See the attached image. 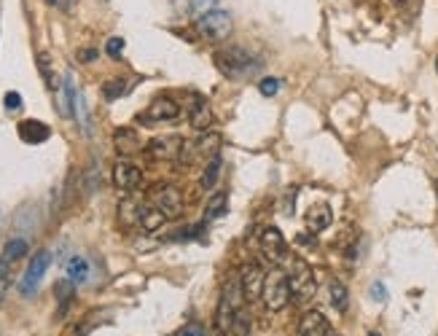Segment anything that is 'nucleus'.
Returning <instances> with one entry per match:
<instances>
[{"label": "nucleus", "instance_id": "nucleus-1", "mask_svg": "<svg viewBox=\"0 0 438 336\" xmlns=\"http://www.w3.org/2000/svg\"><path fill=\"white\" fill-rule=\"evenodd\" d=\"M213 59L218 70L229 79H245V76H253L255 70H261V59L245 46H226L221 52H215Z\"/></svg>", "mask_w": 438, "mask_h": 336}, {"label": "nucleus", "instance_id": "nucleus-2", "mask_svg": "<svg viewBox=\"0 0 438 336\" xmlns=\"http://www.w3.org/2000/svg\"><path fill=\"white\" fill-rule=\"evenodd\" d=\"M291 277L282 269H272L264 282V304L269 312H279L291 304Z\"/></svg>", "mask_w": 438, "mask_h": 336}, {"label": "nucleus", "instance_id": "nucleus-3", "mask_svg": "<svg viewBox=\"0 0 438 336\" xmlns=\"http://www.w3.org/2000/svg\"><path fill=\"white\" fill-rule=\"evenodd\" d=\"M288 277H291V296L296 304H306L318 291V280H315L312 269L306 267V261H301V258H293V272Z\"/></svg>", "mask_w": 438, "mask_h": 336}, {"label": "nucleus", "instance_id": "nucleus-4", "mask_svg": "<svg viewBox=\"0 0 438 336\" xmlns=\"http://www.w3.org/2000/svg\"><path fill=\"white\" fill-rule=\"evenodd\" d=\"M197 30H200L204 38H213V40L229 38V33H231V13L221 11V8L202 13L200 19H197Z\"/></svg>", "mask_w": 438, "mask_h": 336}, {"label": "nucleus", "instance_id": "nucleus-5", "mask_svg": "<svg viewBox=\"0 0 438 336\" xmlns=\"http://www.w3.org/2000/svg\"><path fill=\"white\" fill-rule=\"evenodd\" d=\"M49 264H52V253H49V250H38L35 258H30V267H27L25 277L19 280V294L25 296V299L38 291V285H40V280H43Z\"/></svg>", "mask_w": 438, "mask_h": 336}, {"label": "nucleus", "instance_id": "nucleus-6", "mask_svg": "<svg viewBox=\"0 0 438 336\" xmlns=\"http://www.w3.org/2000/svg\"><path fill=\"white\" fill-rule=\"evenodd\" d=\"M151 194H154V204H156L167 218H178V215L183 213V194H180V188L178 186L161 183V186H156Z\"/></svg>", "mask_w": 438, "mask_h": 336}, {"label": "nucleus", "instance_id": "nucleus-7", "mask_svg": "<svg viewBox=\"0 0 438 336\" xmlns=\"http://www.w3.org/2000/svg\"><path fill=\"white\" fill-rule=\"evenodd\" d=\"M239 280H242V291H245L248 301H255L258 296H264L266 274L258 264H245V267L239 269Z\"/></svg>", "mask_w": 438, "mask_h": 336}, {"label": "nucleus", "instance_id": "nucleus-8", "mask_svg": "<svg viewBox=\"0 0 438 336\" xmlns=\"http://www.w3.org/2000/svg\"><path fill=\"white\" fill-rule=\"evenodd\" d=\"M261 250H264V255L272 264H282L285 261L288 245H285V237L279 234V228L275 226L264 228V234H261Z\"/></svg>", "mask_w": 438, "mask_h": 336}, {"label": "nucleus", "instance_id": "nucleus-9", "mask_svg": "<svg viewBox=\"0 0 438 336\" xmlns=\"http://www.w3.org/2000/svg\"><path fill=\"white\" fill-rule=\"evenodd\" d=\"M113 183H116L119 191H134L143 183V173H140V167H134L132 161L119 159L113 164Z\"/></svg>", "mask_w": 438, "mask_h": 336}, {"label": "nucleus", "instance_id": "nucleus-10", "mask_svg": "<svg viewBox=\"0 0 438 336\" xmlns=\"http://www.w3.org/2000/svg\"><path fill=\"white\" fill-rule=\"evenodd\" d=\"M178 116H180V105L175 100H170V97H156L143 119L151 121V124H161V121H175Z\"/></svg>", "mask_w": 438, "mask_h": 336}, {"label": "nucleus", "instance_id": "nucleus-11", "mask_svg": "<svg viewBox=\"0 0 438 336\" xmlns=\"http://www.w3.org/2000/svg\"><path fill=\"white\" fill-rule=\"evenodd\" d=\"M180 148H183V140L180 137H156V140H151L148 143V156L151 159H178V153H180Z\"/></svg>", "mask_w": 438, "mask_h": 336}, {"label": "nucleus", "instance_id": "nucleus-12", "mask_svg": "<svg viewBox=\"0 0 438 336\" xmlns=\"http://www.w3.org/2000/svg\"><path fill=\"white\" fill-rule=\"evenodd\" d=\"M16 129H19V137H22L25 143H30V146L46 143V140L52 137V129H49L43 121H35V119H25Z\"/></svg>", "mask_w": 438, "mask_h": 336}, {"label": "nucleus", "instance_id": "nucleus-13", "mask_svg": "<svg viewBox=\"0 0 438 336\" xmlns=\"http://www.w3.org/2000/svg\"><path fill=\"white\" fill-rule=\"evenodd\" d=\"M299 336H328V320L318 309H309L299 323Z\"/></svg>", "mask_w": 438, "mask_h": 336}, {"label": "nucleus", "instance_id": "nucleus-14", "mask_svg": "<svg viewBox=\"0 0 438 336\" xmlns=\"http://www.w3.org/2000/svg\"><path fill=\"white\" fill-rule=\"evenodd\" d=\"M188 121H191V127L200 129V132H207V129H210V124H213V110L207 105V100L194 97V105L188 108Z\"/></svg>", "mask_w": 438, "mask_h": 336}, {"label": "nucleus", "instance_id": "nucleus-15", "mask_svg": "<svg viewBox=\"0 0 438 336\" xmlns=\"http://www.w3.org/2000/svg\"><path fill=\"white\" fill-rule=\"evenodd\" d=\"M331 221L333 215L328 204H312L309 213H306V226H309V231H315V234L325 231V228L331 226Z\"/></svg>", "mask_w": 438, "mask_h": 336}, {"label": "nucleus", "instance_id": "nucleus-16", "mask_svg": "<svg viewBox=\"0 0 438 336\" xmlns=\"http://www.w3.org/2000/svg\"><path fill=\"white\" fill-rule=\"evenodd\" d=\"M221 296H224L226 301L237 309V312L239 309H245V301H248V299H245V291H242V280H239V274H229V277H226L224 294Z\"/></svg>", "mask_w": 438, "mask_h": 336}, {"label": "nucleus", "instance_id": "nucleus-17", "mask_svg": "<svg viewBox=\"0 0 438 336\" xmlns=\"http://www.w3.org/2000/svg\"><path fill=\"white\" fill-rule=\"evenodd\" d=\"M113 143H116V151L124 153V156H129V153H137V151H140V137H137V132L129 129V127H121V129H116V134H113Z\"/></svg>", "mask_w": 438, "mask_h": 336}, {"label": "nucleus", "instance_id": "nucleus-18", "mask_svg": "<svg viewBox=\"0 0 438 336\" xmlns=\"http://www.w3.org/2000/svg\"><path fill=\"white\" fill-rule=\"evenodd\" d=\"M62 103H59V113L62 116H73L76 113V94H79V89H76V81H73V73H65V79H62Z\"/></svg>", "mask_w": 438, "mask_h": 336}, {"label": "nucleus", "instance_id": "nucleus-19", "mask_svg": "<svg viewBox=\"0 0 438 336\" xmlns=\"http://www.w3.org/2000/svg\"><path fill=\"white\" fill-rule=\"evenodd\" d=\"M140 213H143V204L134 199V197H124V199L119 202V221L124 226L140 224Z\"/></svg>", "mask_w": 438, "mask_h": 336}, {"label": "nucleus", "instance_id": "nucleus-20", "mask_svg": "<svg viewBox=\"0 0 438 336\" xmlns=\"http://www.w3.org/2000/svg\"><path fill=\"white\" fill-rule=\"evenodd\" d=\"M234 315H237V309L231 307L224 296H221L218 309H215V328H218V334L229 336V331H231V323H234Z\"/></svg>", "mask_w": 438, "mask_h": 336}, {"label": "nucleus", "instance_id": "nucleus-21", "mask_svg": "<svg viewBox=\"0 0 438 336\" xmlns=\"http://www.w3.org/2000/svg\"><path fill=\"white\" fill-rule=\"evenodd\" d=\"M65 269H67V277L76 282V285H83V282L89 280V261L83 255H70Z\"/></svg>", "mask_w": 438, "mask_h": 336}, {"label": "nucleus", "instance_id": "nucleus-22", "mask_svg": "<svg viewBox=\"0 0 438 336\" xmlns=\"http://www.w3.org/2000/svg\"><path fill=\"white\" fill-rule=\"evenodd\" d=\"M54 296H57V301H59V318L67 312V307H70V301H73V296H76V282L70 280H59L57 285H54Z\"/></svg>", "mask_w": 438, "mask_h": 336}, {"label": "nucleus", "instance_id": "nucleus-23", "mask_svg": "<svg viewBox=\"0 0 438 336\" xmlns=\"http://www.w3.org/2000/svg\"><path fill=\"white\" fill-rule=\"evenodd\" d=\"M226 210H229V194L226 191H215L213 197L207 199V204H204V218L207 221L221 218V215H226Z\"/></svg>", "mask_w": 438, "mask_h": 336}, {"label": "nucleus", "instance_id": "nucleus-24", "mask_svg": "<svg viewBox=\"0 0 438 336\" xmlns=\"http://www.w3.org/2000/svg\"><path fill=\"white\" fill-rule=\"evenodd\" d=\"M221 170H224V159H221V153L210 159V164L204 167V173H202V180L200 186L202 188H213L218 183V178H221Z\"/></svg>", "mask_w": 438, "mask_h": 336}, {"label": "nucleus", "instance_id": "nucleus-25", "mask_svg": "<svg viewBox=\"0 0 438 336\" xmlns=\"http://www.w3.org/2000/svg\"><path fill=\"white\" fill-rule=\"evenodd\" d=\"M164 218H167V215L161 213L156 204H154V207H146V204H143V213H140V226L146 228V231H156V228L164 224Z\"/></svg>", "mask_w": 438, "mask_h": 336}, {"label": "nucleus", "instance_id": "nucleus-26", "mask_svg": "<svg viewBox=\"0 0 438 336\" xmlns=\"http://www.w3.org/2000/svg\"><path fill=\"white\" fill-rule=\"evenodd\" d=\"M218 143H221V137H218L215 132H207L200 143H194V153H197V156H210V159H213V156L221 153V151H218Z\"/></svg>", "mask_w": 438, "mask_h": 336}, {"label": "nucleus", "instance_id": "nucleus-27", "mask_svg": "<svg viewBox=\"0 0 438 336\" xmlns=\"http://www.w3.org/2000/svg\"><path fill=\"white\" fill-rule=\"evenodd\" d=\"M328 294H331V304L336 312H347V307H350V294H347V288L342 285L339 280H331V285H328Z\"/></svg>", "mask_w": 438, "mask_h": 336}, {"label": "nucleus", "instance_id": "nucleus-28", "mask_svg": "<svg viewBox=\"0 0 438 336\" xmlns=\"http://www.w3.org/2000/svg\"><path fill=\"white\" fill-rule=\"evenodd\" d=\"M250 331H253L250 315H248L245 309H239L237 315H234V323H231V331H229V336H250Z\"/></svg>", "mask_w": 438, "mask_h": 336}, {"label": "nucleus", "instance_id": "nucleus-29", "mask_svg": "<svg viewBox=\"0 0 438 336\" xmlns=\"http://www.w3.org/2000/svg\"><path fill=\"white\" fill-rule=\"evenodd\" d=\"M27 250H30V245H27V240H22V237H13V240L6 242V248H3V255H8L13 264L19 261V258H25Z\"/></svg>", "mask_w": 438, "mask_h": 336}, {"label": "nucleus", "instance_id": "nucleus-30", "mask_svg": "<svg viewBox=\"0 0 438 336\" xmlns=\"http://www.w3.org/2000/svg\"><path fill=\"white\" fill-rule=\"evenodd\" d=\"M76 116H79V124L81 129H83V134L89 137L92 134V121H89V108H86V97L83 94H76Z\"/></svg>", "mask_w": 438, "mask_h": 336}, {"label": "nucleus", "instance_id": "nucleus-31", "mask_svg": "<svg viewBox=\"0 0 438 336\" xmlns=\"http://www.w3.org/2000/svg\"><path fill=\"white\" fill-rule=\"evenodd\" d=\"M38 70H40V76H43V81L49 83V89H59V86L54 83V79H52V54L49 52L38 54Z\"/></svg>", "mask_w": 438, "mask_h": 336}, {"label": "nucleus", "instance_id": "nucleus-32", "mask_svg": "<svg viewBox=\"0 0 438 336\" xmlns=\"http://www.w3.org/2000/svg\"><path fill=\"white\" fill-rule=\"evenodd\" d=\"M103 94H105V100H119V97H124L127 94V81H108L105 86H103Z\"/></svg>", "mask_w": 438, "mask_h": 336}, {"label": "nucleus", "instance_id": "nucleus-33", "mask_svg": "<svg viewBox=\"0 0 438 336\" xmlns=\"http://www.w3.org/2000/svg\"><path fill=\"white\" fill-rule=\"evenodd\" d=\"M279 86H282V81L279 79H264L258 83V92L264 94V97H275L279 92Z\"/></svg>", "mask_w": 438, "mask_h": 336}, {"label": "nucleus", "instance_id": "nucleus-34", "mask_svg": "<svg viewBox=\"0 0 438 336\" xmlns=\"http://www.w3.org/2000/svg\"><path fill=\"white\" fill-rule=\"evenodd\" d=\"M3 105H6V110H11V113L22 110V94L19 92H6V97H3Z\"/></svg>", "mask_w": 438, "mask_h": 336}, {"label": "nucleus", "instance_id": "nucleus-35", "mask_svg": "<svg viewBox=\"0 0 438 336\" xmlns=\"http://www.w3.org/2000/svg\"><path fill=\"white\" fill-rule=\"evenodd\" d=\"M215 6H218V0H191V11L202 16V13L207 11H215Z\"/></svg>", "mask_w": 438, "mask_h": 336}, {"label": "nucleus", "instance_id": "nucleus-36", "mask_svg": "<svg viewBox=\"0 0 438 336\" xmlns=\"http://www.w3.org/2000/svg\"><path fill=\"white\" fill-rule=\"evenodd\" d=\"M175 336H210V334L202 328L200 323H188V325H183V328H178V334Z\"/></svg>", "mask_w": 438, "mask_h": 336}, {"label": "nucleus", "instance_id": "nucleus-37", "mask_svg": "<svg viewBox=\"0 0 438 336\" xmlns=\"http://www.w3.org/2000/svg\"><path fill=\"white\" fill-rule=\"evenodd\" d=\"M105 52L113 57V59H119L121 54H124V38H110L105 43Z\"/></svg>", "mask_w": 438, "mask_h": 336}, {"label": "nucleus", "instance_id": "nucleus-38", "mask_svg": "<svg viewBox=\"0 0 438 336\" xmlns=\"http://www.w3.org/2000/svg\"><path fill=\"white\" fill-rule=\"evenodd\" d=\"M11 269H13V261L8 255L0 253V280H8L11 277Z\"/></svg>", "mask_w": 438, "mask_h": 336}, {"label": "nucleus", "instance_id": "nucleus-39", "mask_svg": "<svg viewBox=\"0 0 438 336\" xmlns=\"http://www.w3.org/2000/svg\"><path fill=\"white\" fill-rule=\"evenodd\" d=\"M371 299L374 301H387V288L382 282H374L371 285Z\"/></svg>", "mask_w": 438, "mask_h": 336}, {"label": "nucleus", "instance_id": "nucleus-40", "mask_svg": "<svg viewBox=\"0 0 438 336\" xmlns=\"http://www.w3.org/2000/svg\"><path fill=\"white\" fill-rule=\"evenodd\" d=\"M94 325H97V323H94V318H86V320H83V325H81V328H76V336H86L94 328Z\"/></svg>", "mask_w": 438, "mask_h": 336}, {"label": "nucleus", "instance_id": "nucleus-41", "mask_svg": "<svg viewBox=\"0 0 438 336\" xmlns=\"http://www.w3.org/2000/svg\"><path fill=\"white\" fill-rule=\"evenodd\" d=\"M97 52H81V59H94Z\"/></svg>", "mask_w": 438, "mask_h": 336}, {"label": "nucleus", "instance_id": "nucleus-42", "mask_svg": "<svg viewBox=\"0 0 438 336\" xmlns=\"http://www.w3.org/2000/svg\"><path fill=\"white\" fill-rule=\"evenodd\" d=\"M3 296H6V280H0V301H3Z\"/></svg>", "mask_w": 438, "mask_h": 336}, {"label": "nucleus", "instance_id": "nucleus-43", "mask_svg": "<svg viewBox=\"0 0 438 336\" xmlns=\"http://www.w3.org/2000/svg\"><path fill=\"white\" fill-rule=\"evenodd\" d=\"M393 3H406V0H393Z\"/></svg>", "mask_w": 438, "mask_h": 336}, {"label": "nucleus", "instance_id": "nucleus-44", "mask_svg": "<svg viewBox=\"0 0 438 336\" xmlns=\"http://www.w3.org/2000/svg\"><path fill=\"white\" fill-rule=\"evenodd\" d=\"M46 3H57V0H46Z\"/></svg>", "mask_w": 438, "mask_h": 336}, {"label": "nucleus", "instance_id": "nucleus-45", "mask_svg": "<svg viewBox=\"0 0 438 336\" xmlns=\"http://www.w3.org/2000/svg\"><path fill=\"white\" fill-rule=\"evenodd\" d=\"M436 70H438V59H436Z\"/></svg>", "mask_w": 438, "mask_h": 336}, {"label": "nucleus", "instance_id": "nucleus-46", "mask_svg": "<svg viewBox=\"0 0 438 336\" xmlns=\"http://www.w3.org/2000/svg\"><path fill=\"white\" fill-rule=\"evenodd\" d=\"M369 336H379V334H369Z\"/></svg>", "mask_w": 438, "mask_h": 336}, {"label": "nucleus", "instance_id": "nucleus-47", "mask_svg": "<svg viewBox=\"0 0 438 336\" xmlns=\"http://www.w3.org/2000/svg\"><path fill=\"white\" fill-rule=\"evenodd\" d=\"M436 191H438V183H436Z\"/></svg>", "mask_w": 438, "mask_h": 336}]
</instances>
